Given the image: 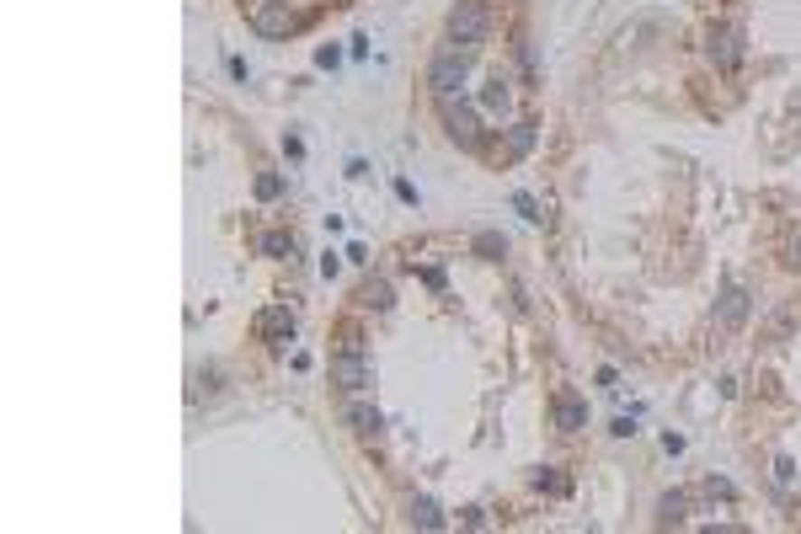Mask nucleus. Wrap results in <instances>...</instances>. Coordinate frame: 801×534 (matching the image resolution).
<instances>
[{
	"label": "nucleus",
	"mask_w": 801,
	"mask_h": 534,
	"mask_svg": "<svg viewBox=\"0 0 801 534\" xmlns=\"http://www.w3.org/2000/svg\"><path fill=\"white\" fill-rule=\"evenodd\" d=\"M486 33H492V5L486 0H459L449 11V43L455 49H476Z\"/></svg>",
	"instance_id": "f257e3e1"
},
{
	"label": "nucleus",
	"mask_w": 801,
	"mask_h": 534,
	"mask_svg": "<svg viewBox=\"0 0 801 534\" xmlns=\"http://www.w3.org/2000/svg\"><path fill=\"white\" fill-rule=\"evenodd\" d=\"M305 27V16L288 5V0H262L257 11H251V33L257 38H294Z\"/></svg>",
	"instance_id": "f03ea898"
},
{
	"label": "nucleus",
	"mask_w": 801,
	"mask_h": 534,
	"mask_svg": "<svg viewBox=\"0 0 801 534\" xmlns=\"http://www.w3.org/2000/svg\"><path fill=\"white\" fill-rule=\"evenodd\" d=\"M465 75H470V60H465V49H444L438 60L428 64V86H433L438 97H455L459 86H465Z\"/></svg>",
	"instance_id": "7ed1b4c3"
},
{
	"label": "nucleus",
	"mask_w": 801,
	"mask_h": 534,
	"mask_svg": "<svg viewBox=\"0 0 801 534\" xmlns=\"http://www.w3.org/2000/svg\"><path fill=\"white\" fill-rule=\"evenodd\" d=\"M444 102V123H449V134H455L465 150H476L481 145V123H476V113L470 108H455V97H438Z\"/></svg>",
	"instance_id": "20e7f679"
},
{
	"label": "nucleus",
	"mask_w": 801,
	"mask_h": 534,
	"mask_svg": "<svg viewBox=\"0 0 801 534\" xmlns=\"http://www.w3.org/2000/svg\"><path fill=\"white\" fill-rule=\"evenodd\" d=\"M332 379H337L343 390H363V385L374 379V369H369V358L363 353H337L332 358Z\"/></svg>",
	"instance_id": "39448f33"
},
{
	"label": "nucleus",
	"mask_w": 801,
	"mask_h": 534,
	"mask_svg": "<svg viewBox=\"0 0 801 534\" xmlns=\"http://www.w3.org/2000/svg\"><path fill=\"white\" fill-rule=\"evenodd\" d=\"M257 337H268V342H288L294 337V315H288V304H268V310H257Z\"/></svg>",
	"instance_id": "423d86ee"
},
{
	"label": "nucleus",
	"mask_w": 801,
	"mask_h": 534,
	"mask_svg": "<svg viewBox=\"0 0 801 534\" xmlns=\"http://www.w3.org/2000/svg\"><path fill=\"white\" fill-rule=\"evenodd\" d=\"M551 417H556V427L577 433V427L588 422V407L577 401V390H556V396H551Z\"/></svg>",
	"instance_id": "0eeeda50"
},
{
	"label": "nucleus",
	"mask_w": 801,
	"mask_h": 534,
	"mask_svg": "<svg viewBox=\"0 0 801 534\" xmlns=\"http://www.w3.org/2000/svg\"><path fill=\"white\" fill-rule=\"evenodd\" d=\"M711 60L721 64V70H738V60H743V38H738V27H716V33H711Z\"/></svg>",
	"instance_id": "6e6552de"
},
{
	"label": "nucleus",
	"mask_w": 801,
	"mask_h": 534,
	"mask_svg": "<svg viewBox=\"0 0 801 534\" xmlns=\"http://www.w3.org/2000/svg\"><path fill=\"white\" fill-rule=\"evenodd\" d=\"M358 304H363V310H391V304H396V299H391V284H385V278H369V284L358 289Z\"/></svg>",
	"instance_id": "1a4fd4ad"
},
{
	"label": "nucleus",
	"mask_w": 801,
	"mask_h": 534,
	"mask_svg": "<svg viewBox=\"0 0 801 534\" xmlns=\"http://www.w3.org/2000/svg\"><path fill=\"white\" fill-rule=\"evenodd\" d=\"M343 417H347V427H353V433H363V438H369V433H380V412H374V407H358V401H353Z\"/></svg>",
	"instance_id": "9d476101"
},
{
	"label": "nucleus",
	"mask_w": 801,
	"mask_h": 534,
	"mask_svg": "<svg viewBox=\"0 0 801 534\" xmlns=\"http://www.w3.org/2000/svg\"><path fill=\"white\" fill-rule=\"evenodd\" d=\"M684 508H689L684 492H668V497L657 502V524H684Z\"/></svg>",
	"instance_id": "9b49d317"
},
{
	"label": "nucleus",
	"mask_w": 801,
	"mask_h": 534,
	"mask_svg": "<svg viewBox=\"0 0 801 534\" xmlns=\"http://www.w3.org/2000/svg\"><path fill=\"white\" fill-rule=\"evenodd\" d=\"M411 524H422V529H444V513H438L428 497H417V502H411Z\"/></svg>",
	"instance_id": "f8f14e48"
},
{
	"label": "nucleus",
	"mask_w": 801,
	"mask_h": 534,
	"mask_svg": "<svg viewBox=\"0 0 801 534\" xmlns=\"http://www.w3.org/2000/svg\"><path fill=\"white\" fill-rule=\"evenodd\" d=\"M743 315H748V295H743V289H727V299H721V321H727V326H738Z\"/></svg>",
	"instance_id": "ddd939ff"
},
{
	"label": "nucleus",
	"mask_w": 801,
	"mask_h": 534,
	"mask_svg": "<svg viewBox=\"0 0 801 534\" xmlns=\"http://www.w3.org/2000/svg\"><path fill=\"white\" fill-rule=\"evenodd\" d=\"M476 251H481L486 262H497V257H508V240L497 236V230H481V236H476Z\"/></svg>",
	"instance_id": "4468645a"
},
{
	"label": "nucleus",
	"mask_w": 801,
	"mask_h": 534,
	"mask_svg": "<svg viewBox=\"0 0 801 534\" xmlns=\"http://www.w3.org/2000/svg\"><path fill=\"white\" fill-rule=\"evenodd\" d=\"M257 251H262V257H284V251H294V240H288L284 230H268V236H257Z\"/></svg>",
	"instance_id": "2eb2a0df"
},
{
	"label": "nucleus",
	"mask_w": 801,
	"mask_h": 534,
	"mask_svg": "<svg viewBox=\"0 0 801 534\" xmlns=\"http://www.w3.org/2000/svg\"><path fill=\"white\" fill-rule=\"evenodd\" d=\"M534 481H540V492H551V497H567V492H572V481H567V475H556V471H540Z\"/></svg>",
	"instance_id": "dca6fc26"
},
{
	"label": "nucleus",
	"mask_w": 801,
	"mask_h": 534,
	"mask_svg": "<svg viewBox=\"0 0 801 534\" xmlns=\"http://www.w3.org/2000/svg\"><path fill=\"white\" fill-rule=\"evenodd\" d=\"M529 145H534V123H518L514 134H508V150H514V155H523Z\"/></svg>",
	"instance_id": "f3484780"
},
{
	"label": "nucleus",
	"mask_w": 801,
	"mask_h": 534,
	"mask_svg": "<svg viewBox=\"0 0 801 534\" xmlns=\"http://www.w3.org/2000/svg\"><path fill=\"white\" fill-rule=\"evenodd\" d=\"M514 209L523 214V220H534V225H540V220H551V214H540V203H534L529 192H514Z\"/></svg>",
	"instance_id": "a211bd4d"
},
{
	"label": "nucleus",
	"mask_w": 801,
	"mask_h": 534,
	"mask_svg": "<svg viewBox=\"0 0 801 534\" xmlns=\"http://www.w3.org/2000/svg\"><path fill=\"white\" fill-rule=\"evenodd\" d=\"M278 192H284V177H273V172L257 177V198H278Z\"/></svg>",
	"instance_id": "6ab92c4d"
},
{
	"label": "nucleus",
	"mask_w": 801,
	"mask_h": 534,
	"mask_svg": "<svg viewBox=\"0 0 801 534\" xmlns=\"http://www.w3.org/2000/svg\"><path fill=\"white\" fill-rule=\"evenodd\" d=\"M343 60V49H337V43H326V49H316V64H326V70H332V64Z\"/></svg>",
	"instance_id": "aec40b11"
},
{
	"label": "nucleus",
	"mask_w": 801,
	"mask_h": 534,
	"mask_svg": "<svg viewBox=\"0 0 801 534\" xmlns=\"http://www.w3.org/2000/svg\"><path fill=\"white\" fill-rule=\"evenodd\" d=\"M791 262H796V267H801V236L791 240Z\"/></svg>",
	"instance_id": "412c9836"
}]
</instances>
